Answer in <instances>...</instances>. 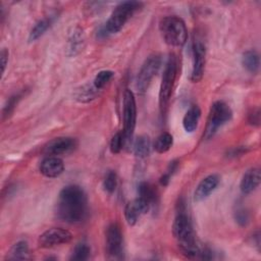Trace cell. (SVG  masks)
<instances>
[{
	"label": "cell",
	"mask_w": 261,
	"mask_h": 261,
	"mask_svg": "<svg viewBox=\"0 0 261 261\" xmlns=\"http://www.w3.org/2000/svg\"><path fill=\"white\" fill-rule=\"evenodd\" d=\"M178 74V61L174 54L170 55L165 64L159 90V109L161 115L167 111L169 101Z\"/></svg>",
	"instance_id": "obj_3"
},
{
	"label": "cell",
	"mask_w": 261,
	"mask_h": 261,
	"mask_svg": "<svg viewBox=\"0 0 261 261\" xmlns=\"http://www.w3.org/2000/svg\"><path fill=\"white\" fill-rule=\"evenodd\" d=\"M242 64L251 73L258 71L260 66L259 54L255 50H248L242 56Z\"/></svg>",
	"instance_id": "obj_19"
},
{
	"label": "cell",
	"mask_w": 261,
	"mask_h": 261,
	"mask_svg": "<svg viewBox=\"0 0 261 261\" xmlns=\"http://www.w3.org/2000/svg\"><path fill=\"white\" fill-rule=\"evenodd\" d=\"M220 182V176L218 174H209L204 177L197 186L194 193V200L200 202L208 198L218 187Z\"/></svg>",
	"instance_id": "obj_14"
},
{
	"label": "cell",
	"mask_w": 261,
	"mask_h": 261,
	"mask_svg": "<svg viewBox=\"0 0 261 261\" xmlns=\"http://www.w3.org/2000/svg\"><path fill=\"white\" fill-rule=\"evenodd\" d=\"M50 24H51L50 18L40 19L33 27V29L31 30V33H30V36H29V40L31 42H34V41L38 40L39 38H41L45 34V32L50 28Z\"/></svg>",
	"instance_id": "obj_23"
},
{
	"label": "cell",
	"mask_w": 261,
	"mask_h": 261,
	"mask_svg": "<svg viewBox=\"0 0 261 261\" xmlns=\"http://www.w3.org/2000/svg\"><path fill=\"white\" fill-rule=\"evenodd\" d=\"M77 146V142L73 138L60 137L52 140L45 147V152L49 156H57L72 152Z\"/></svg>",
	"instance_id": "obj_12"
},
{
	"label": "cell",
	"mask_w": 261,
	"mask_h": 261,
	"mask_svg": "<svg viewBox=\"0 0 261 261\" xmlns=\"http://www.w3.org/2000/svg\"><path fill=\"white\" fill-rule=\"evenodd\" d=\"M249 122L254 125H259L260 122V111L259 109H254L250 114H249Z\"/></svg>",
	"instance_id": "obj_32"
},
{
	"label": "cell",
	"mask_w": 261,
	"mask_h": 261,
	"mask_svg": "<svg viewBox=\"0 0 261 261\" xmlns=\"http://www.w3.org/2000/svg\"><path fill=\"white\" fill-rule=\"evenodd\" d=\"M150 205L143 199L137 197L134 201L126 204L124 209L125 220L128 225H135L140 217L147 213L150 209Z\"/></svg>",
	"instance_id": "obj_13"
},
{
	"label": "cell",
	"mask_w": 261,
	"mask_h": 261,
	"mask_svg": "<svg viewBox=\"0 0 261 261\" xmlns=\"http://www.w3.org/2000/svg\"><path fill=\"white\" fill-rule=\"evenodd\" d=\"M201 117V110L199 106L193 105L189 108L182 118V126L187 133H193L196 130Z\"/></svg>",
	"instance_id": "obj_17"
},
{
	"label": "cell",
	"mask_w": 261,
	"mask_h": 261,
	"mask_svg": "<svg viewBox=\"0 0 261 261\" xmlns=\"http://www.w3.org/2000/svg\"><path fill=\"white\" fill-rule=\"evenodd\" d=\"M159 30L164 42L170 46L180 47L187 42V27L184 20L177 16L163 17L159 22Z\"/></svg>",
	"instance_id": "obj_4"
},
{
	"label": "cell",
	"mask_w": 261,
	"mask_h": 261,
	"mask_svg": "<svg viewBox=\"0 0 261 261\" xmlns=\"http://www.w3.org/2000/svg\"><path fill=\"white\" fill-rule=\"evenodd\" d=\"M178 210L172 224V231L178 242L181 253L188 258L200 257L202 248L198 245L193 225L189 215L187 214L184 203L177 205Z\"/></svg>",
	"instance_id": "obj_2"
},
{
	"label": "cell",
	"mask_w": 261,
	"mask_h": 261,
	"mask_svg": "<svg viewBox=\"0 0 261 261\" xmlns=\"http://www.w3.org/2000/svg\"><path fill=\"white\" fill-rule=\"evenodd\" d=\"M151 151V141L146 135L139 136L133 145V152L139 158H145L150 154Z\"/></svg>",
	"instance_id": "obj_18"
},
{
	"label": "cell",
	"mask_w": 261,
	"mask_h": 261,
	"mask_svg": "<svg viewBox=\"0 0 261 261\" xmlns=\"http://www.w3.org/2000/svg\"><path fill=\"white\" fill-rule=\"evenodd\" d=\"M88 211V199L85 191L76 186L64 187L58 196L57 216L68 223H77L84 220Z\"/></svg>",
	"instance_id": "obj_1"
},
{
	"label": "cell",
	"mask_w": 261,
	"mask_h": 261,
	"mask_svg": "<svg viewBox=\"0 0 261 261\" xmlns=\"http://www.w3.org/2000/svg\"><path fill=\"white\" fill-rule=\"evenodd\" d=\"M231 116H232V111L225 102L223 101L214 102L209 111L205 137L208 139L211 138L220 126H222L225 122L230 120Z\"/></svg>",
	"instance_id": "obj_6"
},
{
	"label": "cell",
	"mask_w": 261,
	"mask_h": 261,
	"mask_svg": "<svg viewBox=\"0 0 261 261\" xmlns=\"http://www.w3.org/2000/svg\"><path fill=\"white\" fill-rule=\"evenodd\" d=\"M138 197L146 201L151 206L157 200V193L151 184L143 181L138 187Z\"/></svg>",
	"instance_id": "obj_20"
},
{
	"label": "cell",
	"mask_w": 261,
	"mask_h": 261,
	"mask_svg": "<svg viewBox=\"0 0 261 261\" xmlns=\"http://www.w3.org/2000/svg\"><path fill=\"white\" fill-rule=\"evenodd\" d=\"M113 75H114V72L111 70H101L96 74L93 82V86L99 91L103 89L106 86V84L110 82Z\"/></svg>",
	"instance_id": "obj_25"
},
{
	"label": "cell",
	"mask_w": 261,
	"mask_h": 261,
	"mask_svg": "<svg viewBox=\"0 0 261 261\" xmlns=\"http://www.w3.org/2000/svg\"><path fill=\"white\" fill-rule=\"evenodd\" d=\"M173 144V138L169 133H162L157 137L154 142L153 148L157 153H165L167 152Z\"/></svg>",
	"instance_id": "obj_22"
},
{
	"label": "cell",
	"mask_w": 261,
	"mask_h": 261,
	"mask_svg": "<svg viewBox=\"0 0 261 261\" xmlns=\"http://www.w3.org/2000/svg\"><path fill=\"white\" fill-rule=\"evenodd\" d=\"M234 218L240 225H246L249 221V214L246 210L241 208L234 212Z\"/></svg>",
	"instance_id": "obj_30"
},
{
	"label": "cell",
	"mask_w": 261,
	"mask_h": 261,
	"mask_svg": "<svg viewBox=\"0 0 261 261\" xmlns=\"http://www.w3.org/2000/svg\"><path fill=\"white\" fill-rule=\"evenodd\" d=\"M141 6L142 3L138 1H124L119 3L106 21L104 33L115 34L119 32L136 11L141 8Z\"/></svg>",
	"instance_id": "obj_5"
},
{
	"label": "cell",
	"mask_w": 261,
	"mask_h": 261,
	"mask_svg": "<svg viewBox=\"0 0 261 261\" xmlns=\"http://www.w3.org/2000/svg\"><path fill=\"white\" fill-rule=\"evenodd\" d=\"M64 170L63 161L57 156L46 157L40 165V172L49 178L59 176Z\"/></svg>",
	"instance_id": "obj_15"
},
{
	"label": "cell",
	"mask_w": 261,
	"mask_h": 261,
	"mask_svg": "<svg viewBox=\"0 0 261 261\" xmlns=\"http://www.w3.org/2000/svg\"><path fill=\"white\" fill-rule=\"evenodd\" d=\"M97 91L98 90L94 86L88 87V88H82V90L79 91L77 98L80 99V101H90L95 98Z\"/></svg>",
	"instance_id": "obj_29"
},
{
	"label": "cell",
	"mask_w": 261,
	"mask_h": 261,
	"mask_svg": "<svg viewBox=\"0 0 261 261\" xmlns=\"http://www.w3.org/2000/svg\"><path fill=\"white\" fill-rule=\"evenodd\" d=\"M18 98H19V96H13V97H11L9 100H8V102H7V104H6V106L4 107V110H3V115H9L10 113H11V111L13 110V108H14V106L16 105V102H17V100H18Z\"/></svg>",
	"instance_id": "obj_31"
},
{
	"label": "cell",
	"mask_w": 261,
	"mask_h": 261,
	"mask_svg": "<svg viewBox=\"0 0 261 261\" xmlns=\"http://www.w3.org/2000/svg\"><path fill=\"white\" fill-rule=\"evenodd\" d=\"M260 180H261V175H260L259 168L254 167L247 170L243 175L240 184L241 192L245 195L252 193L258 188V186L260 185Z\"/></svg>",
	"instance_id": "obj_16"
},
{
	"label": "cell",
	"mask_w": 261,
	"mask_h": 261,
	"mask_svg": "<svg viewBox=\"0 0 261 261\" xmlns=\"http://www.w3.org/2000/svg\"><path fill=\"white\" fill-rule=\"evenodd\" d=\"M29 245L25 241H18L15 243L8 252V259L23 260L29 258Z\"/></svg>",
	"instance_id": "obj_21"
},
{
	"label": "cell",
	"mask_w": 261,
	"mask_h": 261,
	"mask_svg": "<svg viewBox=\"0 0 261 261\" xmlns=\"http://www.w3.org/2000/svg\"><path fill=\"white\" fill-rule=\"evenodd\" d=\"M116 186H117L116 173L114 171H109L103 180V188L107 193L111 194L115 191Z\"/></svg>",
	"instance_id": "obj_28"
},
{
	"label": "cell",
	"mask_w": 261,
	"mask_h": 261,
	"mask_svg": "<svg viewBox=\"0 0 261 261\" xmlns=\"http://www.w3.org/2000/svg\"><path fill=\"white\" fill-rule=\"evenodd\" d=\"M91 253V248L89 247L88 244L86 243H80L75 246L72 255H71V259L72 260H86L89 258Z\"/></svg>",
	"instance_id": "obj_26"
},
{
	"label": "cell",
	"mask_w": 261,
	"mask_h": 261,
	"mask_svg": "<svg viewBox=\"0 0 261 261\" xmlns=\"http://www.w3.org/2000/svg\"><path fill=\"white\" fill-rule=\"evenodd\" d=\"M123 129L125 141H129L133 138L136 121H137V104L134 93L126 89L123 93Z\"/></svg>",
	"instance_id": "obj_7"
},
{
	"label": "cell",
	"mask_w": 261,
	"mask_h": 261,
	"mask_svg": "<svg viewBox=\"0 0 261 261\" xmlns=\"http://www.w3.org/2000/svg\"><path fill=\"white\" fill-rule=\"evenodd\" d=\"M83 41H84V38H83L82 31L80 29L74 30L70 36L69 47H68V50L71 55H75L81 51V49L83 48Z\"/></svg>",
	"instance_id": "obj_24"
},
{
	"label": "cell",
	"mask_w": 261,
	"mask_h": 261,
	"mask_svg": "<svg viewBox=\"0 0 261 261\" xmlns=\"http://www.w3.org/2000/svg\"><path fill=\"white\" fill-rule=\"evenodd\" d=\"M124 142H126V141H125V138H124V135H123L122 130L116 133L110 141V147L109 148H110L111 153H113V154L119 153L121 151L122 147H123Z\"/></svg>",
	"instance_id": "obj_27"
},
{
	"label": "cell",
	"mask_w": 261,
	"mask_h": 261,
	"mask_svg": "<svg viewBox=\"0 0 261 261\" xmlns=\"http://www.w3.org/2000/svg\"><path fill=\"white\" fill-rule=\"evenodd\" d=\"M0 59H1V67H2V74L5 72V68L7 65L8 61V51L6 49H2L1 54H0Z\"/></svg>",
	"instance_id": "obj_33"
},
{
	"label": "cell",
	"mask_w": 261,
	"mask_h": 261,
	"mask_svg": "<svg viewBox=\"0 0 261 261\" xmlns=\"http://www.w3.org/2000/svg\"><path fill=\"white\" fill-rule=\"evenodd\" d=\"M106 251L112 258H120L122 254V233L116 223H111L106 229Z\"/></svg>",
	"instance_id": "obj_11"
},
{
	"label": "cell",
	"mask_w": 261,
	"mask_h": 261,
	"mask_svg": "<svg viewBox=\"0 0 261 261\" xmlns=\"http://www.w3.org/2000/svg\"><path fill=\"white\" fill-rule=\"evenodd\" d=\"M72 234L69 230L62 227H52L45 230L38 239L39 247L48 249L63 244H67L71 241Z\"/></svg>",
	"instance_id": "obj_9"
},
{
	"label": "cell",
	"mask_w": 261,
	"mask_h": 261,
	"mask_svg": "<svg viewBox=\"0 0 261 261\" xmlns=\"http://www.w3.org/2000/svg\"><path fill=\"white\" fill-rule=\"evenodd\" d=\"M206 49L204 43L200 39L193 42V67L191 72V81L198 83L202 80L205 69Z\"/></svg>",
	"instance_id": "obj_10"
},
{
	"label": "cell",
	"mask_w": 261,
	"mask_h": 261,
	"mask_svg": "<svg viewBox=\"0 0 261 261\" xmlns=\"http://www.w3.org/2000/svg\"><path fill=\"white\" fill-rule=\"evenodd\" d=\"M161 66V57L158 54L149 56L143 63L138 76H137V89L140 93H145L153 77L157 74Z\"/></svg>",
	"instance_id": "obj_8"
}]
</instances>
